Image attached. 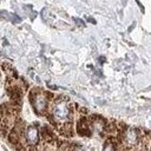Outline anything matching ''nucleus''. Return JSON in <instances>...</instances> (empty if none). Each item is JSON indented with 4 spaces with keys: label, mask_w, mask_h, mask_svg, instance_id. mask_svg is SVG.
<instances>
[{
    "label": "nucleus",
    "mask_w": 151,
    "mask_h": 151,
    "mask_svg": "<svg viewBox=\"0 0 151 151\" xmlns=\"http://www.w3.org/2000/svg\"><path fill=\"white\" fill-rule=\"evenodd\" d=\"M53 99L52 94L48 92H45L40 88H34L29 93V100L32 103V106L37 114L44 116L48 112L50 103Z\"/></svg>",
    "instance_id": "2"
},
{
    "label": "nucleus",
    "mask_w": 151,
    "mask_h": 151,
    "mask_svg": "<svg viewBox=\"0 0 151 151\" xmlns=\"http://www.w3.org/2000/svg\"><path fill=\"white\" fill-rule=\"evenodd\" d=\"M72 151H84V150H83L80 146H76V147H73V150H72Z\"/></svg>",
    "instance_id": "4"
},
{
    "label": "nucleus",
    "mask_w": 151,
    "mask_h": 151,
    "mask_svg": "<svg viewBox=\"0 0 151 151\" xmlns=\"http://www.w3.org/2000/svg\"><path fill=\"white\" fill-rule=\"evenodd\" d=\"M24 136H25V140L31 146H34L39 143V131L35 126H28L26 129Z\"/></svg>",
    "instance_id": "3"
},
{
    "label": "nucleus",
    "mask_w": 151,
    "mask_h": 151,
    "mask_svg": "<svg viewBox=\"0 0 151 151\" xmlns=\"http://www.w3.org/2000/svg\"><path fill=\"white\" fill-rule=\"evenodd\" d=\"M48 118L59 129L64 136L72 134V104L66 97H57L51 100L48 107Z\"/></svg>",
    "instance_id": "1"
}]
</instances>
